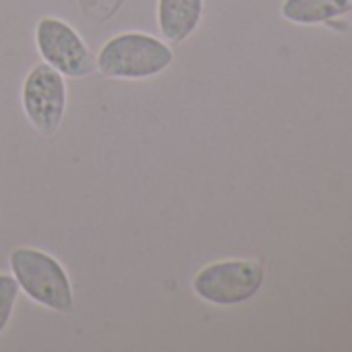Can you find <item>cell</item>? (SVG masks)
Returning a JSON list of instances; mask_svg holds the SVG:
<instances>
[{
    "instance_id": "cell-1",
    "label": "cell",
    "mask_w": 352,
    "mask_h": 352,
    "mask_svg": "<svg viewBox=\"0 0 352 352\" xmlns=\"http://www.w3.org/2000/svg\"><path fill=\"white\" fill-rule=\"evenodd\" d=\"M174 63L168 42L143 34L122 32L106 40L96 56V69L106 79L143 81L162 75Z\"/></svg>"
},
{
    "instance_id": "cell-2",
    "label": "cell",
    "mask_w": 352,
    "mask_h": 352,
    "mask_svg": "<svg viewBox=\"0 0 352 352\" xmlns=\"http://www.w3.org/2000/svg\"><path fill=\"white\" fill-rule=\"evenodd\" d=\"M9 265L19 290L30 300L56 313L73 311V284L56 257L34 247H19L11 253Z\"/></svg>"
},
{
    "instance_id": "cell-3",
    "label": "cell",
    "mask_w": 352,
    "mask_h": 352,
    "mask_svg": "<svg viewBox=\"0 0 352 352\" xmlns=\"http://www.w3.org/2000/svg\"><path fill=\"white\" fill-rule=\"evenodd\" d=\"M265 272L255 259H224L201 267L193 278V292L216 307H236L251 300L263 286Z\"/></svg>"
},
{
    "instance_id": "cell-4",
    "label": "cell",
    "mask_w": 352,
    "mask_h": 352,
    "mask_svg": "<svg viewBox=\"0 0 352 352\" xmlns=\"http://www.w3.org/2000/svg\"><path fill=\"white\" fill-rule=\"evenodd\" d=\"M36 48L46 65L63 77L83 79L96 71V58L79 32L58 17H42L36 25Z\"/></svg>"
},
{
    "instance_id": "cell-5",
    "label": "cell",
    "mask_w": 352,
    "mask_h": 352,
    "mask_svg": "<svg viewBox=\"0 0 352 352\" xmlns=\"http://www.w3.org/2000/svg\"><path fill=\"white\" fill-rule=\"evenodd\" d=\"M67 77L42 63L36 65L23 79L21 106L30 124L42 135H54L67 112Z\"/></svg>"
},
{
    "instance_id": "cell-6",
    "label": "cell",
    "mask_w": 352,
    "mask_h": 352,
    "mask_svg": "<svg viewBox=\"0 0 352 352\" xmlns=\"http://www.w3.org/2000/svg\"><path fill=\"white\" fill-rule=\"evenodd\" d=\"M157 30L168 44L189 40L204 19V0H157Z\"/></svg>"
},
{
    "instance_id": "cell-7",
    "label": "cell",
    "mask_w": 352,
    "mask_h": 352,
    "mask_svg": "<svg viewBox=\"0 0 352 352\" xmlns=\"http://www.w3.org/2000/svg\"><path fill=\"white\" fill-rule=\"evenodd\" d=\"M352 11V0H284L280 13L296 25L329 23Z\"/></svg>"
},
{
    "instance_id": "cell-8",
    "label": "cell",
    "mask_w": 352,
    "mask_h": 352,
    "mask_svg": "<svg viewBox=\"0 0 352 352\" xmlns=\"http://www.w3.org/2000/svg\"><path fill=\"white\" fill-rule=\"evenodd\" d=\"M19 296V284L13 278V274H0V336L7 329L13 309Z\"/></svg>"
}]
</instances>
